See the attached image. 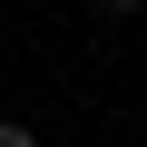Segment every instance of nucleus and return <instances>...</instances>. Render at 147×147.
I'll return each instance as SVG.
<instances>
[{
  "label": "nucleus",
  "mask_w": 147,
  "mask_h": 147,
  "mask_svg": "<svg viewBox=\"0 0 147 147\" xmlns=\"http://www.w3.org/2000/svg\"><path fill=\"white\" fill-rule=\"evenodd\" d=\"M0 147H39V127H20V118H0Z\"/></svg>",
  "instance_id": "nucleus-1"
},
{
  "label": "nucleus",
  "mask_w": 147,
  "mask_h": 147,
  "mask_svg": "<svg viewBox=\"0 0 147 147\" xmlns=\"http://www.w3.org/2000/svg\"><path fill=\"white\" fill-rule=\"evenodd\" d=\"M108 10H147V0H108Z\"/></svg>",
  "instance_id": "nucleus-2"
}]
</instances>
